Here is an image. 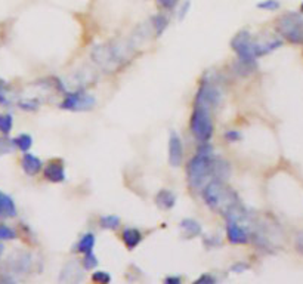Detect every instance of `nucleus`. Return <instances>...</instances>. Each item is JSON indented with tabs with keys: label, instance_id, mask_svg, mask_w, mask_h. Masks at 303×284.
Instances as JSON below:
<instances>
[{
	"label": "nucleus",
	"instance_id": "31",
	"mask_svg": "<svg viewBox=\"0 0 303 284\" xmlns=\"http://www.w3.org/2000/svg\"><path fill=\"white\" fill-rule=\"evenodd\" d=\"M19 107H21L22 110H27V111H33V110H37V107H39V101H37V100L21 101V102H19Z\"/></svg>",
	"mask_w": 303,
	"mask_h": 284
},
{
	"label": "nucleus",
	"instance_id": "27",
	"mask_svg": "<svg viewBox=\"0 0 303 284\" xmlns=\"http://www.w3.org/2000/svg\"><path fill=\"white\" fill-rule=\"evenodd\" d=\"M83 267H84V270H87V271L97 268L98 259H97V256L94 255V252L84 253V257H83Z\"/></svg>",
	"mask_w": 303,
	"mask_h": 284
},
{
	"label": "nucleus",
	"instance_id": "20",
	"mask_svg": "<svg viewBox=\"0 0 303 284\" xmlns=\"http://www.w3.org/2000/svg\"><path fill=\"white\" fill-rule=\"evenodd\" d=\"M95 242H97L95 235H94L92 232H86L84 235L80 237V240H79L77 246H76V250L83 253V255H84V253H89V252H94Z\"/></svg>",
	"mask_w": 303,
	"mask_h": 284
},
{
	"label": "nucleus",
	"instance_id": "19",
	"mask_svg": "<svg viewBox=\"0 0 303 284\" xmlns=\"http://www.w3.org/2000/svg\"><path fill=\"white\" fill-rule=\"evenodd\" d=\"M180 229L183 231V234L188 239H194V237L201 235V231H203L201 225L195 219H191V218H187V219H183L180 222Z\"/></svg>",
	"mask_w": 303,
	"mask_h": 284
},
{
	"label": "nucleus",
	"instance_id": "22",
	"mask_svg": "<svg viewBox=\"0 0 303 284\" xmlns=\"http://www.w3.org/2000/svg\"><path fill=\"white\" fill-rule=\"evenodd\" d=\"M99 225L105 229H117L120 227V218L115 215H104L99 218Z\"/></svg>",
	"mask_w": 303,
	"mask_h": 284
},
{
	"label": "nucleus",
	"instance_id": "36",
	"mask_svg": "<svg viewBox=\"0 0 303 284\" xmlns=\"http://www.w3.org/2000/svg\"><path fill=\"white\" fill-rule=\"evenodd\" d=\"M296 247L300 253H303V232L297 234V237H296Z\"/></svg>",
	"mask_w": 303,
	"mask_h": 284
},
{
	"label": "nucleus",
	"instance_id": "10",
	"mask_svg": "<svg viewBox=\"0 0 303 284\" xmlns=\"http://www.w3.org/2000/svg\"><path fill=\"white\" fill-rule=\"evenodd\" d=\"M226 237L232 244H246L251 239V232L247 227L241 225V222L237 221H228L226 225Z\"/></svg>",
	"mask_w": 303,
	"mask_h": 284
},
{
	"label": "nucleus",
	"instance_id": "24",
	"mask_svg": "<svg viewBox=\"0 0 303 284\" xmlns=\"http://www.w3.org/2000/svg\"><path fill=\"white\" fill-rule=\"evenodd\" d=\"M151 24H152V27H154V30H155V34H157V36H161V34H163V31L167 29L169 19H167L163 14L154 15L151 19Z\"/></svg>",
	"mask_w": 303,
	"mask_h": 284
},
{
	"label": "nucleus",
	"instance_id": "26",
	"mask_svg": "<svg viewBox=\"0 0 303 284\" xmlns=\"http://www.w3.org/2000/svg\"><path fill=\"white\" fill-rule=\"evenodd\" d=\"M14 150H15L14 141H12V139H9V138H6V135H3V136L0 138V157L6 156V154L12 153Z\"/></svg>",
	"mask_w": 303,
	"mask_h": 284
},
{
	"label": "nucleus",
	"instance_id": "5",
	"mask_svg": "<svg viewBox=\"0 0 303 284\" xmlns=\"http://www.w3.org/2000/svg\"><path fill=\"white\" fill-rule=\"evenodd\" d=\"M31 265H33V257L28 252H16L11 257H8V261L5 262L3 271H2L5 277H2L0 281L14 283L16 281L18 275L27 274L28 271L31 270Z\"/></svg>",
	"mask_w": 303,
	"mask_h": 284
},
{
	"label": "nucleus",
	"instance_id": "30",
	"mask_svg": "<svg viewBox=\"0 0 303 284\" xmlns=\"http://www.w3.org/2000/svg\"><path fill=\"white\" fill-rule=\"evenodd\" d=\"M9 100H8V85L5 80L0 79V105H8Z\"/></svg>",
	"mask_w": 303,
	"mask_h": 284
},
{
	"label": "nucleus",
	"instance_id": "14",
	"mask_svg": "<svg viewBox=\"0 0 303 284\" xmlns=\"http://www.w3.org/2000/svg\"><path fill=\"white\" fill-rule=\"evenodd\" d=\"M21 166H22V171L27 173L28 176H34L37 175L39 172L41 171L43 168V163L41 160L37 156L31 154V153H26L22 156V160H21Z\"/></svg>",
	"mask_w": 303,
	"mask_h": 284
},
{
	"label": "nucleus",
	"instance_id": "21",
	"mask_svg": "<svg viewBox=\"0 0 303 284\" xmlns=\"http://www.w3.org/2000/svg\"><path fill=\"white\" fill-rule=\"evenodd\" d=\"M12 141H14L15 148H18L22 153H27L28 150L33 147V138L28 133H21L15 139H12Z\"/></svg>",
	"mask_w": 303,
	"mask_h": 284
},
{
	"label": "nucleus",
	"instance_id": "33",
	"mask_svg": "<svg viewBox=\"0 0 303 284\" xmlns=\"http://www.w3.org/2000/svg\"><path fill=\"white\" fill-rule=\"evenodd\" d=\"M195 283L197 284H213V283H216V278H215L213 275H210V274H203L201 277H198V278L195 280Z\"/></svg>",
	"mask_w": 303,
	"mask_h": 284
},
{
	"label": "nucleus",
	"instance_id": "6",
	"mask_svg": "<svg viewBox=\"0 0 303 284\" xmlns=\"http://www.w3.org/2000/svg\"><path fill=\"white\" fill-rule=\"evenodd\" d=\"M278 33L293 44H303V18L297 12H287L278 19Z\"/></svg>",
	"mask_w": 303,
	"mask_h": 284
},
{
	"label": "nucleus",
	"instance_id": "9",
	"mask_svg": "<svg viewBox=\"0 0 303 284\" xmlns=\"http://www.w3.org/2000/svg\"><path fill=\"white\" fill-rule=\"evenodd\" d=\"M221 90L219 87L215 85L213 82H203L198 92H197V98H195V105L204 107L207 110L215 108L219 101H221Z\"/></svg>",
	"mask_w": 303,
	"mask_h": 284
},
{
	"label": "nucleus",
	"instance_id": "16",
	"mask_svg": "<svg viewBox=\"0 0 303 284\" xmlns=\"http://www.w3.org/2000/svg\"><path fill=\"white\" fill-rule=\"evenodd\" d=\"M16 216V204L11 196L0 191V218H15Z\"/></svg>",
	"mask_w": 303,
	"mask_h": 284
},
{
	"label": "nucleus",
	"instance_id": "41",
	"mask_svg": "<svg viewBox=\"0 0 303 284\" xmlns=\"http://www.w3.org/2000/svg\"><path fill=\"white\" fill-rule=\"evenodd\" d=\"M300 11H302V12H303V3H302V6H300Z\"/></svg>",
	"mask_w": 303,
	"mask_h": 284
},
{
	"label": "nucleus",
	"instance_id": "17",
	"mask_svg": "<svg viewBox=\"0 0 303 284\" xmlns=\"http://www.w3.org/2000/svg\"><path fill=\"white\" fill-rule=\"evenodd\" d=\"M122 239H123L124 246L129 250H133L138 247L139 243L142 242V232L136 228H126L122 234Z\"/></svg>",
	"mask_w": 303,
	"mask_h": 284
},
{
	"label": "nucleus",
	"instance_id": "11",
	"mask_svg": "<svg viewBox=\"0 0 303 284\" xmlns=\"http://www.w3.org/2000/svg\"><path fill=\"white\" fill-rule=\"evenodd\" d=\"M183 161V145H182V139L176 132L170 133L169 138V163L173 168H178Z\"/></svg>",
	"mask_w": 303,
	"mask_h": 284
},
{
	"label": "nucleus",
	"instance_id": "4",
	"mask_svg": "<svg viewBox=\"0 0 303 284\" xmlns=\"http://www.w3.org/2000/svg\"><path fill=\"white\" fill-rule=\"evenodd\" d=\"M215 154H198L187 166L188 182L194 190H201L212 178V158Z\"/></svg>",
	"mask_w": 303,
	"mask_h": 284
},
{
	"label": "nucleus",
	"instance_id": "28",
	"mask_svg": "<svg viewBox=\"0 0 303 284\" xmlns=\"http://www.w3.org/2000/svg\"><path fill=\"white\" fill-rule=\"evenodd\" d=\"M92 280H94L95 283H99V284L110 283L111 275L108 274V272H105V271H97V272H94V274H92Z\"/></svg>",
	"mask_w": 303,
	"mask_h": 284
},
{
	"label": "nucleus",
	"instance_id": "7",
	"mask_svg": "<svg viewBox=\"0 0 303 284\" xmlns=\"http://www.w3.org/2000/svg\"><path fill=\"white\" fill-rule=\"evenodd\" d=\"M191 132L198 142H208L213 136V122L210 110L204 107L195 105L193 115H191Z\"/></svg>",
	"mask_w": 303,
	"mask_h": 284
},
{
	"label": "nucleus",
	"instance_id": "13",
	"mask_svg": "<svg viewBox=\"0 0 303 284\" xmlns=\"http://www.w3.org/2000/svg\"><path fill=\"white\" fill-rule=\"evenodd\" d=\"M229 173H231V168H229L228 161L213 156V158H212V179H218V181L225 182L228 179Z\"/></svg>",
	"mask_w": 303,
	"mask_h": 284
},
{
	"label": "nucleus",
	"instance_id": "38",
	"mask_svg": "<svg viewBox=\"0 0 303 284\" xmlns=\"http://www.w3.org/2000/svg\"><path fill=\"white\" fill-rule=\"evenodd\" d=\"M188 8H190V2L183 3V6H182V9H180V14H179L180 19H182V18L185 16V14H187V12H188Z\"/></svg>",
	"mask_w": 303,
	"mask_h": 284
},
{
	"label": "nucleus",
	"instance_id": "32",
	"mask_svg": "<svg viewBox=\"0 0 303 284\" xmlns=\"http://www.w3.org/2000/svg\"><path fill=\"white\" fill-rule=\"evenodd\" d=\"M241 138H243V135L238 130H228L225 133V139L228 142H238Z\"/></svg>",
	"mask_w": 303,
	"mask_h": 284
},
{
	"label": "nucleus",
	"instance_id": "37",
	"mask_svg": "<svg viewBox=\"0 0 303 284\" xmlns=\"http://www.w3.org/2000/svg\"><path fill=\"white\" fill-rule=\"evenodd\" d=\"M180 277H175V275H170V277H166L165 283L166 284H180Z\"/></svg>",
	"mask_w": 303,
	"mask_h": 284
},
{
	"label": "nucleus",
	"instance_id": "2",
	"mask_svg": "<svg viewBox=\"0 0 303 284\" xmlns=\"http://www.w3.org/2000/svg\"><path fill=\"white\" fill-rule=\"evenodd\" d=\"M129 48L122 46L119 42L105 43L95 46L92 51V58L101 68L107 71H115L120 68L126 61H129Z\"/></svg>",
	"mask_w": 303,
	"mask_h": 284
},
{
	"label": "nucleus",
	"instance_id": "25",
	"mask_svg": "<svg viewBox=\"0 0 303 284\" xmlns=\"http://www.w3.org/2000/svg\"><path fill=\"white\" fill-rule=\"evenodd\" d=\"M16 239V231L14 228L0 224V242H8V240H15Z\"/></svg>",
	"mask_w": 303,
	"mask_h": 284
},
{
	"label": "nucleus",
	"instance_id": "40",
	"mask_svg": "<svg viewBox=\"0 0 303 284\" xmlns=\"http://www.w3.org/2000/svg\"><path fill=\"white\" fill-rule=\"evenodd\" d=\"M3 252H5V246H3V243L0 242V259H2V256H3Z\"/></svg>",
	"mask_w": 303,
	"mask_h": 284
},
{
	"label": "nucleus",
	"instance_id": "34",
	"mask_svg": "<svg viewBox=\"0 0 303 284\" xmlns=\"http://www.w3.org/2000/svg\"><path fill=\"white\" fill-rule=\"evenodd\" d=\"M250 267H248L247 264H244V262H237L235 265H232V268L231 271L232 272H237V274H241V272H244L246 270H248Z\"/></svg>",
	"mask_w": 303,
	"mask_h": 284
},
{
	"label": "nucleus",
	"instance_id": "39",
	"mask_svg": "<svg viewBox=\"0 0 303 284\" xmlns=\"http://www.w3.org/2000/svg\"><path fill=\"white\" fill-rule=\"evenodd\" d=\"M204 244H206V246H208V247H215L216 244H219V240H218V239H212V240H206V242H204Z\"/></svg>",
	"mask_w": 303,
	"mask_h": 284
},
{
	"label": "nucleus",
	"instance_id": "35",
	"mask_svg": "<svg viewBox=\"0 0 303 284\" xmlns=\"http://www.w3.org/2000/svg\"><path fill=\"white\" fill-rule=\"evenodd\" d=\"M158 3L166 8V9H172V8H175V5L178 3V0H158Z\"/></svg>",
	"mask_w": 303,
	"mask_h": 284
},
{
	"label": "nucleus",
	"instance_id": "8",
	"mask_svg": "<svg viewBox=\"0 0 303 284\" xmlns=\"http://www.w3.org/2000/svg\"><path fill=\"white\" fill-rule=\"evenodd\" d=\"M94 105H95V98L83 92L82 89L67 93V97L61 102V108L68 110V111H87V110H92Z\"/></svg>",
	"mask_w": 303,
	"mask_h": 284
},
{
	"label": "nucleus",
	"instance_id": "3",
	"mask_svg": "<svg viewBox=\"0 0 303 284\" xmlns=\"http://www.w3.org/2000/svg\"><path fill=\"white\" fill-rule=\"evenodd\" d=\"M231 46L238 57L237 70L240 74L246 76L256 70V54H254V40L251 39L250 33L243 30L237 33L231 40Z\"/></svg>",
	"mask_w": 303,
	"mask_h": 284
},
{
	"label": "nucleus",
	"instance_id": "15",
	"mask_svg": "<svg viewBox=\"0 0 303 284\" xmlns=\"http://www.w3.org/2000/svg\"><path fill=\"white\" fill-rule=\"evenodd\" d=\"M83 271L76 262H71L68 265H65V268L61 272L59 281L61 283H79L83 280Z\"/></svg>",
	"mask_w": 303,
	"mask_h": 284
},
{
	"label": "nucleus",
	"instance_id": "29",
	"mask_svg": "<svg viewBox=\"0 0 303 284\" xmlns=\"http://www.w3.org/2000/svg\"><path fill=\"white\" fill-rule=\"evenodd\" d=\"M258 8L263 11H276L279 8V2L278 0H263L261 3H258Z\"/></svg>",
	"mask_w": 303,
	"mask_h": 284
},
{
	"label": "nucleus",
	"instance_id": "23",
	"mask_svg": "<svg viewBox=\"0 0 303 284\" xmlns=\"http://www.w3.org/2000/svg\"><path fill=\"white\" fill-rule=\"evenodd\" d=\"M14 128V117L9 113L0 114V133L2 135H9Z\"/></svg>",
	"mask_w": 303,
	"mask_h": 284
},
{
	"label": "nucleus",
	"instance_id": "12",
	"mask_svg": "<svg viewBox=\"0 0 303 284\" xmlns=\"http://www.w3.org/2000/svg\"><path fill=\"white\" fill-rule=\"evenodd\" d=\"M44 178L49 181V182H54V184H61L65 181L67 175H65V168L61 161H51L44 166V171H43Z\"/></svg>",
	"mask_w": 303,
	"mask_h": 284
},
{
	"label": "nucleus",
	"instance_id": "1",
	"mask_svg": "<svg viewBox=\"0 0 303 284\" xmlns=\"http://www.w3.org/2000/svg\"><path fill=\"white\" fill-rule=\"evenodd\" d=\"M203 199L206 204L219 215H223L226 221L246 222L248 221V213L241 204L238 196L226 186L223 181L210 179L203 188Z\"/></svg>",
	"mask_w": 303,
	"mask_h": 284
},
{
	"label": "nucleus",
	"instance_id": "18",
	"mask_svg": "<svg viewBox=\"0 0 303 284\" xmlns=\"http://www.w3.org/2000/svg\"><path fill=\"white\" fill-rule=\"evenodd\" d=\"M176 203V197L170 190H160L155 196V204L160 209H172Z\"/></svg>",
	"mask_w": 303,
	"mask_h": 284
}]
</instances>
